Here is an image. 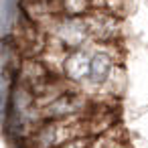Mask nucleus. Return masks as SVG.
Wrapping results in <instances>:
<instances>
[{
  "instance_id": "1",
  "label": "nucleus",
  "mask_w": 148,
  "mask_h": 148,
  "mask_svg": "<svg viewBox=\"0 0 148 148\" xmlns=\"http://www.w3.org/2000/svg\"><path fill=\"white\" fill-rule=\"evenodd\" d=\"M120 65H124L120 41L118 43H91L89 77L83 89L95 97H101Z\"/></svg>"
},
{
  "instance_id": "2",
  "label": "nucleus",
  "mask_w": 148,
  "mask_h": 148,
  "mask_svg": "<svg viewBox=\"0 0 148 148\" xmlns=\"http://www.w3.org/2000/svg\"><path fill=\"white\" fill-rule=\"evenodd\" d=\"M89 61H91V45L71 49L65 53L59 73L69 85L83 89L89 77Z\"/></svg>"
}]
</instances>
